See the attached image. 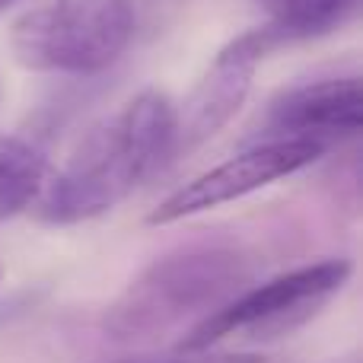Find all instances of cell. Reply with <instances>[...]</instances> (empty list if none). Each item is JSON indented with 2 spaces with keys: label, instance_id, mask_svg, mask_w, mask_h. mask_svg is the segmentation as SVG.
<instances>
[{
  "label": "cell",
  "instance_id": "cell-1",
  "mask_svg": "<svg viewBox=\"0 0 363 363\" xmlns=\"http://www.w3.org/2000/svg\"><path fill=\"white\" fill-rule=\"evenodd\" d=\"M176 147V106L157 86L140 89L96 121L61 169H51L38 201V223L74 226L96 220L131 198Z\"/></svg>",
  "mask_w": 363,
  "mask_h": 363
},
{
  "label": "cell",
  "instance_id": "cell-2",
  "mask_svg": "<svg viewBox=\"0 0 363 363\" xmlns=\"http://www.w3.org/2000/svg\"><path fill=\"white\" fill-rule=\"evenodd\" d=\"M249 277V255L233 245L169 252L121 290L102 315V332L115 341H144L182 325L191 328L245 290Z\"/></svg>",
  "mask_w": 363,
  "mask_h": 363
},
{
  "label": "cell",
  "instance_id": "cell-3",
  "mask_svg": "<svg viewBox=\"0 0 363 363\" xmlns=\"http://www.w3.org/2000/svg\"><path fill=\"white\" fill-rule=\"evenodd\" d=\"M134 0H42L10 29L16 64L35 74L93 77L128 51Z\"/></svg>",
  "mask_w": 363,
  "mask_h": 363
},
{
  "label": "cell",
  "instance_id": "cell-4",
  "mask_svg": "<svg viewBox=\"0 0 363 363\" xmlns=\"http://www.w3.org/2000/svg\"><path fill=\"white\" fill-rule=\"evenodd\" d=\"M354 274L351 258H322L294 271L271 277L264 284L239 290L233 300L213 309L207 319L191 325L179 338V354L213 351L226 338L274 341L313 322L322 309L345 290Z\"/></svg>",
  "mask_w": 363,
  "mask_h": 363
},
{
  "label": "cell",
  "instance_id": "cell-5",
  "mask_svg": "<svg viewBox=\"0 0 363 363\" xmlns=\"http://www.w3.org/2000/svg\"><path fill=\"white\" fill-rule=\"evenodd\" d=\"M322 153H325V147L313 144V140H258L255 147L223 160L220 166L201 172L172 194H166L150 211L147 223L166 226L176 223V220L194 217V213L213 211V207L233 204V201L245 198L258 188H268L313 166Z\"/></svg>",
  "mask_w": 363,
  "mask_h": 363
},
{
  "label": "cell",
  "instance_id": "cell-6",
  "mask_svg": "<svg viewBox=\"0 0 363 363\" xmlns=\"http://www.w3.org/2000/svg\"><path fill=\"white\" fill-rule=\"evenodd\" d=\"M271 48H277L274 35L264 26H258L217 51V57L207 64L201 80L188 93L182 112L176 108V147L172 150H191L236 118Z\"/></svg>",
  "mask_w": 363,
  "mask_h": 363
},
{
  "label": "cell",
  "instance_id": "cell-7",
  "mask_svg": "<svg viewBox=\"0 0 363 363\" xmlns=\"http://www.w3.org/2000/svg\"><path fill=\"white\" fill-rule=\"evenodd\" d=\"M363 86L357 77H332L290 86L268 102L262 140H313L325 147L360 134Z\"/></svg>",
  "mask_w": 363,
  "mask_h": 363
},
{
  "label": "cell",
  "instance_id": "cell-8",
  "mask_svg": "<svg viewBox=\"0 0 363 363\" xmlns=\"http://www.w3.org/2000/svg\"><path fill=\"white\" fill-rule=\"evenodd\" d=\"M51 176L45 147L32 138H0V223L29 211Z\"/></svg>",
  "mask_w": 363,
  "mask_h": 363
},
{
  "label": "cell",
  "instance_id": "cell-9",
  "mask_svg": "<svg viewBox=\"0 0 363 363\" xmlns=\"http://www.w3.org/2000/svg\"><path fill=\"white\" fill-rule=\"evenodd\" d=\"M264 16V29L277 45L303 42L345 26L360 0H252Z\"/></svg>",
  "mask_w": 363,
  "mask_h": 363
},
{
  "label": "cell",
  "instance_id": "cell-10",
  "mask_svg": "<svg viewBox=\"0 0 363 363\" xmlns=\"http://www.w3.org/2000/svg\"><path fill=\"white\" fill-rule=\"evenodd\" d=\"M169 363H264L258 354H220V351H198V354H179Z\"/></svg>",
  "mask_w": 363,
  "mask_h": 363
},
{
  "label": "cell",
  "instance_id": "cell-11",
  "mask_svg": "<svg viewBox=\"0 0 363 363\" xmlns=\"http://www.w3.org/2000/svg\"><path fill=\"white\" fill-rule=\"evenodd\" d=\"M10 4H13V0H0V13H4L6 6H10Z\"/></svg>",
  "mask_w": 363,
  "mask_h": 363
},
{
  "label": "cell",
  "instance_id": "cell-12",
  "mask_svg": "<svg viewBox=\"0 0 363 363\" xmlns=\"http://www.w3.org/2000/svg\"><path fill=\"white\" fill-rule=\"evenodd\" d=\"M0 281H4V268H0Z\"/></svg>",
  "mask_w": 363,
  "mask_h": 363
}]
</instances>
